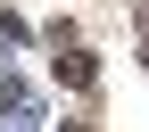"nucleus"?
Segmentation results:
<instances>
[{"label": "nucleus", "instance_id": "1", "mask_svg": "<svg viewBox=\"0 0 149 132\" xmlns=\"http://www.w3.org/2000/svg\"><path fill=\"white\" fill-rule=\"evenodd\" d=\"M91 74H100V66H91V50H74V41H66V58H58V83H66V91H91Z\"/></svg>", "mask_w": 149, "mask_h": 132}, {"label": "nucleus", "instance_id": "2", "mask_svg": "<svg viewBox=\"0 0 149 132\" xmlns=\"http://www.w3.org/2000/svg\"><path fill=\"white\" fill-rule=\"evenodd\" d=\"M58 132H100V124H58Z\"/></svg>", "mask_w": 149, "mask_h": 132}]
</instances>
